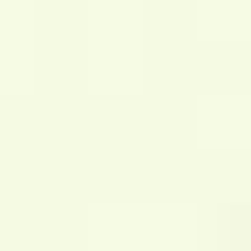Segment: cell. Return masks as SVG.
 Segmentation results:
<instances>
[]
</instances>
